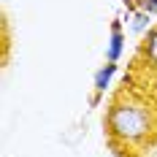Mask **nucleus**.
<instances>
[{
	"mask_svg": "<svg viewBox=\"0 0 157 157\" xmlns=\"http://www.w3.org/2000/svg\"><path fill=\"white\" fill-rule=\"evenodd\" d=\"M106 130H109V144L114 149H119V144L125 149L127 146H144L157 133V114L146 100L125 95L109 106Z\"/></svg>",
	"mask_w": 157,
	"mask_h": 157,
	"instance_id": "1",
	"label": "nucleus"
},
{
	"mask_svg": "<svg viewBox=\"0 0 157 157\" xmlns=\"http://www.w3.org/2000/svg\"><path fill=\"white\" fill-rule=\"evenodd\" d=\"M125 44H127V35L122 30V19H111V35L106 41V60L119 63L122 54H125Z\"/></svg>",
	"mask_w": 157,
	"mask_h": 157,
	"instance_id": "2",
	"label": "nucleus"
},
{
	"mask_svg": "<svg viewBox=\"0 0 157 157\" xmlns=\"http://www.w3.org/2000/svg\"><path fill=\"white\" fill-rule=\"evenodd\" d=\"M117 71H119V63H109L106 60V65H100L95 71V76H92V92L95 95H106V90L111 87V81L117 76Z\"/></svg>",
	"mask_w": 157,
	"mask_h": 157,
	"instance_id": "3",
	"label": "nucleus"
},
{
	"mask_svg": "<svg viewBox=\"0 0 157 157\" xmlns=\"http://www.w3.org/2000/svg\"><path fill=\"white\" fill-rule=\"evenodd\" d=\"M152 19H155V16H149L146 11H141V8L127 11V30L133 33V35H138V38H144L149 27H155V22H152Z\"/></svg>",
	"mask_w": 157,
	"mask_h": 157,
	"instance_id": "4",
	"label": "nucleus"
},
{
	"mask_svg": "<svg viewBox=\"0 0 157 157\" xmlns=\"http://www.w3.org/2000/svg\"><path fill=\"white\" fill-rule=\"evenodd\" d=\"M141 54L146 57V63L157 65V25H155V27H149L146 35L141 38Z\"/></svg>",
	"mask_w": 157,
	"mask_h": 157,
	"instance_id": "5",
	"label": "nucleus"
},
{
	"mask_svg": "<svg viewBox=\"0 0 157 157\" xmlns=\"http://www.w3.org/2000/svg\"><path fill=\"white\" fill-rule=\"evenodd\" d=\"M136 8L146 11L149 16H157V0H136Z\"/></svg>",
	"mask_w": 157,
	"mask_h": 157,
	"instance_id": "6",
	"label": "nucleus"
}]
</instances>
